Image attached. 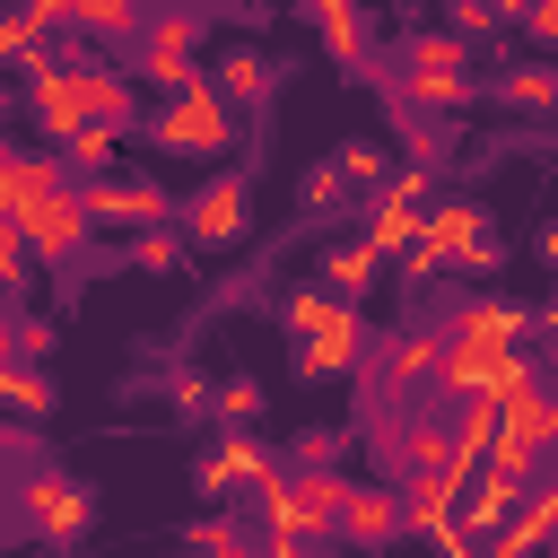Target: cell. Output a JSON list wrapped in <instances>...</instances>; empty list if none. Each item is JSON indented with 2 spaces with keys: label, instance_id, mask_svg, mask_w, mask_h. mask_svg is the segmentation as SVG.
<instances>
[{
  "label": "cell",
  "instance_id": "cell-1",
  "mask_svg": "<svg viewBox=\"0 0 558 558\" xmlns=\"http://www.w3.org/2000/svg\"><path fill=\"white\" fill-rule=\"evenodd\" d=\"M279 323L296 331V375H357V357H366V323H357V296H331L323 279L314 288H296L288 305H279Z\"/></svg>",
  "mask_w": 558,
  "mask_h": 558
},
{
  "label": "cell",
  "instance_id": "cell-2",
  "mask_svg": "<svg viewBox=\"0 0 558 558\" xmlns=\"http://www.w3.org/2000/svg\"><path fill=\"white\" fill-rule=\"evenodd\" d=\"M340 488H349L340 471H270V480H253V523L270 541H323L340 514Z\"/></svg>",
  "mask_w": 558,
  "mask_h": 558
},
{
  "label": "cell",
  "instance_id": "cell-3",
  "mask_svg": "<svg viewBox=\"0 0 558 558\" xmlns=\"http://www.w3.org/2000/svg\"><path fill=\"white\" fill-rule=\"evenodd\" d=\"M148 148H166V157H218V148H235V105H227L209 78H192V87H174V96L157 105Z\"/></svg>",
  "mask_w": 558,
  "mask_h": 558
},
{
  "label": "cell",
  "instance_id": "cell-4",
  "mask_svg": "<svg viewBox=\"0 0 558 558\" xmlns=\"http://www.w3.org/2000/svg\"><path fill=\"white\" fill-rule=\"evenodd\" d=\"M17 70H26V113H35L44 148H61V140L87 122V61H61V52H44V44H35Z\"/></svg>",
  "mask_w": 558,
  "mask_h": 558
},
{
  "label": "cell",
  "instance_id": "cell-5",
  "mask_svg": "<svg viewBox=\"0 0 558 558\" xmlns=\"http://www.w3.org/2000/svg\"><path fill=\"white\" fill-rule=\"evenodd\" d=\"M131 52H140V78L148 87H192L201 78V17L192 9H166V17H140V35H131Z\"/></svg>",
  "mask_w": 558,
  "mask_h": 558
},
{
  "label": "cell",
  "instance_id": "cell-6",
  "mask_svg": "<svg viewBox=\"0 0 558 558\" xmlns=\"http://www.w3.org/2000/svg\"><path fill=\"white\" fill-rule=\"evenodd\" d=\"M418 244H436V253H445V270H471V279H488V270H497V227H488V209H480V201H436V209L418 218Z\"/></svg>",
  "mask_w": 558,
  "mask_h": 558
},
{
  "label": "cell",
  "instance_id": "cell-7",
  "mask_svg": "<svg viewBox=\"0 0 558 558\" xmlns=\"http://www.w3.org/2000/svg\"><path fill=\"white\" fill-rule=\"evenodd\" d=\"M17 235H26V253H35V270H70V262L87 253V209H78V192L61 183V192H44V201H26V209H17Z\"/></svg>",
  "mask_w": 558,
  "mask_h": 558
},
{
  "label": "cell",
  "instance_id": "cell-8",
  "mask_svg": "<svg viewBox=\"0 0 558 558\" xmlns=\"http://www.w3.org/2000/svg\"><path fill=\"white\" fill-rule=\"evenodd\" d=\"M17 506H26L35 541H52V549H70V541L96 523V497H87V480H70V471H26Z\"/></svg>",
  "mask_w": 558,
  "mask_h": 558
},
{
  "label": "cell",
  "instance_id": "cell-9",
  "mask_svg": "<svg viewBox=\"0 0 558 558\" xmlns=\"http://www.w3.org/2000/svg\"><path fill=\"white\" fill-rule=\"evenodd\" d=\"M78 209H87V227H122V235H140V227H166L174 218V201H166V183H131V174H87V192H78Z\"/></svg>",
  "mask_w": 558,
  "mask_h": 558
},
{
  "label": "cell",
  "instance_id": "cell-10",
  "mask_svg": "<svg viewBox=\"0 0 558 558\" xmlns=\"http://www.w3.org/2000/svg\"><path fill=\"white\" fill-rule=\"evenodd\" d=\"M183 244H201V253H218V244H235L244 227H253V192H244V174H209L183 209Z\"/></svg>",
  "mask_w": 558,
  "mask_h": 558
},
{
  "label": "cell",
  "instance_id": "cell-11",
  "mask_svg": "<svg viewBox=\"0 0 558 558\" xmlns=\"http://www.w3.org/2000/svg\"><path fill=\"white\" fill-rule=\"evenodd\" d=\"M418 209H427V166H401V174H384V183H375V201H366V244L392 262V253L418 235Z\"/></svg>",
  "mask_w": 558,
  "mask_h": 558
},
{
  "label": "cell",
  "instance_id": "cell-12",
  "mask_svg": "<svg viewBox=\"0 0 558 558\" xmlns=\"http://www.w3.org/2000/svg\"><path fill=\"white\" fill-rule=\"evenodd\" d=\"M279 462H270V445L262 436H244V427H227V445L218 453H201V471H192V488L218 506V497H235V488H253V480H270Z\"/></svg>",
  "mask_w": 558,
  "mask_h": 558
},
{
  "label": "cell",
  "instance_id": "cell-13",
  "mask_svg": "<svg viewBox=\"0 0 558 558\" xmlns=\"http://www.w3.org/2000/svg\"><path fill=\"white\" fill-rule=\"evenodd\" d=\"M331 532L357 541V549H392V541H401V488H357V480H349Z\"/></svg>",
  "mask_w": 558,
  "mask_h": 558
},
{
  "label": "cell",
  "instance_id": "cell-14",
  "mask_svg": "<svg viewBox=\"0 0 558 558\" xmlns=\"http://www.w3.org/2000/svg\"><path fill=\"white\" fill-rule=\"evenodd\" d=\"M506 357H514V349H488V340H462V331H445L436 392H445V401H462V392H488V384L506 375Z\"/></svg>",
  "mask_w": 558,
  "mask_h": 558
},
{
  "label": "cell",
  "instance_id": "cell-15",
  "mask_svg": "<svg viewBox=\"0 0 558 558\" xmlns=\"http://www.w3.org/2000/svg\"><path fill=\"white\" fill-rule=\"evenodd\" d=\"M70 183V166H61V148H0V209L17 218L26 201H44V192H61Z\"/></svg>",
  "mask_w": 558,
  "mask_h": 558
},
{
  "label": "cell",
  "instance_id": "cell-16",
  "mask_svg": "<svg viewBox=\"0 0 558 558\" xmlns=\"http://www.w3.org/2000/svg\"><path fill=\"white\" fill-rule=\"evenodd\" d=\"M445 331H462V340H488V349H523L532 314H523V305H506V296H462Z\"/></svg>",
  "mask_w": 558,
  "mask_h": 558
},
{
  "label": "cell",
  "instance_id": "cell-17",
  "mask_svg": "<svg viewBox=\"0 0 558 558\" xmlns=\"http://www.w3.org/2000/svg\"><path fill=\"white\" fill-rule=\"evenodd\" d=\"M453 506H462V488H453V471H410L401 480V532H445L453 523Z\"/></svg>",
  "mask_w": 558,
  "mask_h": 558
},
{
  "label": "cell",
  "instance_id": "cell-18",
  "mask_svg": "<svg viewBox=\"0 0 558 558\" xmlns=\"http://www.w3.org/2000/svg\"><path fill=\"white\" fill-rule=\"evenodd\" d=\"M209 87H218V96H227V105L244 113V105H270L279 70H270V61L253 52V44H235V52H218V61H209Z\"/></svg>",
  "mask_w": 558,
  "mask_h": 558
},
{
  "label": "cell",
  "instance_id": "cell-19",
  "mask_svg": "<svg viewBox=\"0 0 558 558\" xmlns=\"http://www.w3.org/2000/svg\"><path fill=\"white\" fill-rule=\"evenodd\" d=\"M375 270H384V253H375L366 235H349V244H331V253L314 262V279H323L331 296H366V288H375Z\"/></svg>",
  "mask_w": 558,
  "mask_h": 558
},
{
  "label": "cell",
  "instance_id": "cell-20",
  "mask_svg": "<svg viewBox=\"0 0 558 558\" xmlns=\"http://www.w3.org/2000/svg\"><path fill=\"white\" fill-rule=\"evenodd\" d=\"M497 418H506V410H497V384H488V392H462V401L445 410V427H453V453H462V462H488V436H497Z\"/></svg>",
  "mask_w": 558,
  "mask_h": 558
},
{
  "label": "cell",
  "instance_id": "cell-21",
  "mask_svg": "<svg viewBox=\"0 0 558 558\" xmlns=\"http://www.w3.org/2000/svg\"><path fill=\"white\" fill-rule=\"evenodd\" d=\"M0 418H52V375L35 357H0Z\"/></svg>",
  "mask_w": 558,
  "mask_h": 558
},
{
  "label": "cell",
  "instance_id": "cell-22",
  "mask_svg": "<svg viewBox=\"0 0 558 558\" xmlns=\"http://www.w3.org/2000/svg\"><path fill=\"white\" fill-rule=\"evenodd\" d=\"M314 26H323V52H331L340 70H366V17H357V0H323Z\"/></svg>",
  "mask_w": 558,
  "mask_h": 558
},
{
  "label": "cell",
  "instance_id": "cell-23",
  "mask_svg": "<svg viewBox=\"0 0 558 558\" xmlns=\"http://www.w3.org/2000/svg\"><path fill=\"white\" fill-rule=\"evenodd\" d=\"M70 35H87V44H131V35H140V0H70Z\"/></svg>",
  "mask_w": 558,
  "mask_h": 558
},
{
  "label": "cell",
  "instance_id": "cell-24",
  "mask_svg": "<svg viewBox=\"0 0 558 558\" xmlns=\"http://www.w3.org/2000/svg\"><path fill=\"white\" fill-rule=\"evenodd\" d=\"M401 96L445 113V105H471V96H480V78H471V70H401Z\"/></svg>",
  "mask_w": 558,
  "mask_h": 558
},
{
  "label": "cell",
  "instance_id": "cell-25",
  "mask_svg": "<svg viewBox=\"0 0 558 558\" xmlns=\"http://www.w3.org/2000/svg\"><path fill=\"white\" fill-rule=\"evenodd\" d=\"M436 357H445V331H401L392 357H384V375L392 384H436Z\"/></svg>",
  "mask_w": 558,
  "mask_h": 558
},
{
  "label": "cell",
  "instance_id": "cell-26",
  "mask_svg": "<svg viewBox=\"0 0 558 558\" xmlns=\"http://www.w3.org/2000/svg\"><path fill=\"white\" fill-rule=\"evenodd\" d=\"M497 96H506L514 113H558V70H549V61H523V70L497 78Z\"/></svg>",
  "mask_w": 558,
  "mask_h": 558
},
{
  "label": "cell",
  "instance_id": "cell-27",
  "mask_svg": "<svg viewBox=\"0 0 558 558\" xmlns=\"http://www.w3.org/2000/svg\"><path fill=\"white\" fill-rule=\"evenodd\" d=\"M131 113H140V87H131L122 70H87V122H113V131H122Z\"/></svg>",
  "mask_w": 558,
  "mask_h": 558
},
{
  "label": "cell",
  "instance_id": "cell-28",
  "mask_svg": "<svg viewBox=\"0 0 558 558\" xmlns=\"http://www.w3.org/2000/svg\"><path fill=\"white\" fill-rule=\"evenodd\" d=\"M401 462H410V471H453V462H462V453H453V427H445V418L401 427Z\"/></svg>",
  "mask_w": 558,
  "mask_h": 558
},
{
  "label": "cell",
  "instance_id": "cell-29",
  "mask_svg": "<svg viewBox=\"0 0 558 558\" xmlns=\"http://www.w3.org/2000/svg\"><path fill=\"white\" fill-rule=\"evenodd\" d=\"M113 122H78L70 140H61V166H78V174H113Z\"/></svg>",
  "mask_w": 558,
  "mask_h": 558
},
{
  "label": "cell",
  "instance_id": "cell-30",
  "mask_svg": "<svg viewBox=\"0 0 558 558\" xmlns=\"http://www.w3.org/2000/svg\"><path fill=\"white\" fill-rule=\"evenodd\" d=\"M131 270L174 279V270H183V235H174V227H140V235H131Z\"/></svg>",
  "mask_w": 558,
  "mask_h": 558
},
{
  "label": "cell",
  "instance_id": "cell-31",
  "mask_svg": "<svg viewBox=\"0 0 558 558\" xmlns=\"http://www.w3.org/2000/svg\"><path fill=\"white\" fill-rule=\"evenodd\" d=\"M209 410H218V427H253V418H262V384H253V375H235V384H218V392H209Z\"/></svg>",
  "mask_w": 558,
  "mask_h": 558
},
{
  "label": "cell",
  "instance_id": "cell-32",
  "mask_svg": "<svg viewBox=\"0 0 558 558\" xmlns=\"http://www.w3.org/2000/svg\"><path fill=\"white\" fill-rule=\"evenodd\" d=\"M35 279V253H26V235H17V218L0 209V296H17Z\"/></svg>",
  "mask_w": 558,
  "mask_h": 558
},
{
  "label": "cell",
  "instance_id": "cell-33",
  "mask_svg": "<svg viewBox=\"0 0 558 558\" xmlns=\"http://www.w3.org/2000/svg\"><path fill=\"white\" fill-rule=\"evenodd\" d=\"M183 549H201V558H235V549H244V532H235V523H227V514L209 506V514H201V523L183 532Z\"/></svg>",
  "mask_w": 558,
  "mask_h": 558
},
{
  "label": "cell",
  "instance_id": "cell-34",
  "mask_svg": "<svg viewBox=\"0 0 558 558\" xmlns=\"http://www.w3.org/2000/svg\"><path fill=\"white\" fill-rule=\"evenodd\" d=\"M331 166H340V174H349V183H366V192H375V183H384V174H392V166H384V148H375V140H349V148H340V157H331Z\"/></svg>",
  "mask_w": 558,
  "mask_h": 558
},
{
  "label": "cell",
  "instance_id": "cell-35",
  "mask_svg": "<svg viewBox=\"0 0 558 558\" xmlns=\"http://www.w3.org/2000/svg\"><path fill=\"white\" fill-rule=\"evenodd\" d=\"M296 201H305V209H314V218H331V209H340V201H349V174H340V166H314V174H305V192H296Z\"/></svg>",
  "mask_w": 558,
  "mask_h": 558
},
{
  "label": "cell",
  "instance_id": "cell-36",
  "mask_svg": "<svg viewBox=\"0 0 558 558\" xmlns=\"http://www.w3.org/2000/svg\"><path fill=\"white\" fill-rule=\"evenodd\" d=\"M35 52V17L26 9H0V61H26Z\"/></svg>",
  "mask_w": 558,
  "mask_h": 558
},
{
  "label": "cell",
  "instance_id": "cell-37",
  "mask_svg": "<svg viewBox=\"0 0 558 558\" xmlns=\"http://www.w3.org/2000/svg\"><path fill=\"white\" fill-rule=\"evenodd\" d=\"M17 357H35V366L52 357V323L44 314H17Z\"/></svg>",
  "mask_w": 558,
  "mask_h": 558
},
{
  "label": "cell",
  "instance_id": "cell-38",
  "mask_svg": "<svg viewBox=\"0 0 558 558\" xmlns=\"http://www.w3.org/2000/svg\"><path fill=\"white\" fill-rule=\"evenodd\" d=\"M174 410H183V418H209V375L183 366V375H174Z\"/></svg>",
  "mask_w": 558,
  "mask_h": 558
},
{
  "label": "cell",
  "instance_id": "cell-39",
  "mask_svg": "<svg viewBox=\"0 0 558 558\" xmlns=\"http://www.w3.org/2000/svg\"><path fill=\"white\" fill-rule=\"evenodd\" d=\"M488 26H497V9H488V0H453V35H462V44H471V35H488Z\"/></svg>",
  "mask_w": 558,
  "mask_h": 558
},
{
  "label": "cell",
  "instance_id": "cell-40",
  "mask_svg": "<svg viewBox=\"0 0 558 558\" xmlns=\"http://www.w3.org/2000/svg\"><path fill=\"white\" fill-rule=\"evenodd\" d=\"M523 26H532V44H549V52H558V0H532V9H523Z\"/></svg>",
  "mask_w": 558,
  "mask_h": 558
},
{
  "label": "cell",
  "instance_id": "cell-41",
  "mask_svg": "<svg viewBox=\"0 0 558 558\" xmlns=\"http://www.w3.org/2000/svg\"><path fill=\"white\" fill-rule=\"evenodd\" d=\"M26 17H35V35L44 26H70V0H26Z\"/></svg>",
  "mask_w": 558,
  "mask_h": 558
},
{
  "label": "cell",
  "instance_id": "cell-42",
  "mask_svg": "<svg viewBox=\"0 0 558 558\" xmlns=\"http://www.w3.org/2000/svg\"><path fill=\"white\" fill-rule=\"evenodd\" d=\"M488 9H497V26H523V9H532V0H488Z\"/></svg>",
  "mask_w": 558,
  "mask_h": 558
},
{
  "label": "cell",
  "instance_id": "cell-43",
  "mask_svg": "<svg viewBox=\"0 0 558 558\" xmlns=\"http://www.w3.org/2000/svg\"><path fill=\"white\" fill-rule=\"evenodd\" d=\"M0 357H17V314L0 305Z\"/></svg>",
  "mask_w": 558,
  "mask_h": 558
},
{
  "label": "cell",
  "instance_id": "cell-44",
  "mask_svg": "<svg viewBox=\"0 0 558 558\" xmlns=\"http://www.w3.org/2000/svg\"><path fill=\"white\" fill-rule=\"evenodd\" d=\"M270 558H314V541H270Z\"/></svg>",
  "mask_w": 558,
  "mask_h": 558
},
{
  "label": "cell",
  "instance_id": "cell-45",
  "mask_svg": "<svg viewBox=\"0 0 558 558\" xmlns=\"http://www.w3.org/2000/svg\"><path fill=\"white\" fill-rule=\"evenodd\" d=\"M541 262H549V270H558V218H549V227H541Z\"/></svg>",
  "mask_w": 558,
  "mask_h": 558
},
{
  "label": "cell",
  "instance_id": "cell-46",
  "mask_svg": "<svg viewBox=\"0 0 558 558\" xmlns=\"http://www.w3.org/2000/svg\"><path fill=\"white\" fill-rule=\"evenodd\" d=\"M541 366H549V375H558V331H549V349H541Z\"/></svg>",
  "mask_w": 558,
  "mask_h": 558
},
{
  "label": "cell",
  "instance_id": "cell-47",
  "mask_svg": "<svg viewBox=\"0 0 558 558\" xmlns=\"http://www.w3.org/2000/svg\"><path fill=\"white\" fill-rule=\"evenodd\" d=\"M541 323H549V331H558V296H549V305H541Z\"/></svg>",
  "mask_w": 558,
  "mask_h": 558
},
{
  "label": "cell",
  "instance_id": "cell-48",
  "mask_svg": "<svg viewBox=\"0 0 558 558\" xmlns=\"http://www.w3.org/2000/svg\"><path fill=\"white\" fill-rule=\"evenodd\" d=\"M235 558H270V549H253V541H244V549H235Z\"/></svg>",
  "mask_w": 558,
  "mask_h": 558
}]
</instances>
